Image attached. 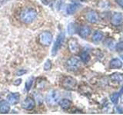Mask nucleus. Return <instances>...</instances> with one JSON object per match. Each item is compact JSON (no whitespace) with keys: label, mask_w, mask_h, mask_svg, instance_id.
Listing matches in <instances>:
<instances>
[{"label":"nucleus","mask_w":123,"mask_h":115,"mask_svg":"<svg viewBox=\"0 0 123 115\" xmlns=\"http://www.w3.org/2000/svg\"><path fill=\"white\" fill-rule=\"evenodd\" d=\"M37 15L38 14L36 9L31 7H26L22 9V10L20 12L18 18L23 24L29 25L36 20Z\"/></svg>","instance_id":"f257e3e1"},{"label":"nucleus","mask_w":123,"mask_h":115,"mask_svg":"<svg viewBox=\"0 0 123 115\" xmlns=\"http://www.w3.org/2000/svg\"><path fill=\"white\" fill-rule=\"evenodd\" d=\"M80 67L81 61L76 57H72L66 61V68L68 71H76L79 70Z\"/></svg>","instance_id":"f03ea898"},{"label":"nucleus","mask_w":123,"mask_h":115,"mask_svg":"<svg viewBox=\"0 0 123 115\" xmlns=\"http://www.w3.org/2000/svg\"><path fill=\"white\" fill-rule=\"evenodd\" d=\"M60 94L56 90H52L49 92V94L46 97V102L50 106H54L59 101Z\"/></svg>","instance_id":"7ed1b4c3"},{"label":"nucleus","mask_w":123,"mask_h":115,"mask_svg":"<svg viewBox=\"0 0 123 115\" xmlns=\"http://www.w3.org/2000/svg\"><path fill=\"white\" fill-rule=\"evenodd\" d=\"M52 38H53V36H52V33L50 32L45 31V32H42L39 34V37H38V41H39V43L42 45L49 46V45H51L52 41Z\"/></svg>","instance_id":"20e7f679"},{"label":"nucleus","mask_w":123,"mask_h":115,"mask_svg":"<svg viewBox=\"0 0 123 115\" xmlns=\"http://www.w3.org/2000/svg\"><path fill=\"white\" fill-rule=\"evenodd\" d=\"M62 87L65 90H68V91L74 90L75 87L77 85V81L74 78L68 76V77H65L62 80Z\"/></svg>","instance_id":"39448f33"},{"label":"nucleus","mask_w":123,"mask_h":115,"mask_svg":"<svg viewBox=\"0 0 123 115\" xmlns=\"http://www.w3.org/2000/svg\"><path fill=\"white\" fill-rule=\"evenodd\" d=\"M64 39H65V34H64V32H61L59 35H58L55 43L53 45L52 51V55L53 56H55L56 55L58 51H59L60 48L62 47V43L64 41Z\"/></svg>","instance_id":"423d86ee"},{"label":"nucleus","mask_w":123,"mask_h":115,"mask_svg":"<svg viewBox=\"0 0 123 115\" xmlns=\"http://www.w3.org/2000/svg\"><path fill=\"white\" fill-rule=\"evenodd\" d=\"M68 48L72 54H77L79 52V45L75 38H70L68 41Z\"/></svg>","instance_id":"0eeeda50"},{"label":"nucleus","mask_w":123,"mask_h":115,"mask_svg":"<svg viewBox=\"0 0 123 115\" xmlns=\"http://www.w3.org/2000/svg\"><path fill=\"white\" fill-rule=\"evenodd\" d=\"M85 18H86L87 22H88L89 23H92V24H95V23H96L98 21V13L94 10H91V11L87 12L86 13V15H85Z\"/></svg>","instance_id":"6e6552de"},{"label":"nucleus","mask_w":123,"mask_h":115,"mask_svg":"<svg viewBox=\"0 0 123 115\" xmlns=\"http://www.w3.org/2000/svg\"><path fill=\"white\" fill-rule=\"evenodd\" d=\"M35 105H36V102H35L34 99L30 97H27L22 103V108H24L26 110H32L35 107Z\"/></svg>","instance_id":"1a4fd4ad"},{"label":"nucleus","mask_w":123,"mask_h":115,"mask_svg":"<svg viewBox=\"0 0 123 115\" xmlns=\"http://www.w3.org/2000/svg\"><path fill=\"white\" fill-rule=\"evenodd\" d=\"M123 22V15L120 12L115 13L111 18V24L113 26L120 25Z\"/></svg>","instance_id":"9d476101"},{"label":"nucleus","mask_w":123,"mask_h":115,"mask_svg":"<svg viewBox=\"0 0 123 115\" xmlns=\"http://www.w3.org/2000/svg\"><path fill=\"white\" fill-rule=\"evenodd\" d=\"M19 99H20V95L18 93H12L7 96V101L12 105L16 104L19 101Z\"/></svg>","instance_id":"9b49d317"},{"label":"nucleus","mask_w":123,"mask_h":115,"mask_svg":"<svg viewBox=\"0 0 123 115\" xmlns=\"http://www.w3.org/2000/svg\"><path fill=\"white\" fill-rule=\"evenodd\" d=\"M79 34L82 38H86L91 34V29L88 25H83L79 29Z\"/></svg>","instance_id":"f8f14e48"},{"label":"nucleus","mask_w":123,"mask_h":115,"mask_svg":"<svg viewBox=\"0 0 123 115\" xmlns=\"http://www.w3.org/2000/svg\"><path fill=\"white\" fill-rule=\"evenodd\" d=\"M10 110V104L7 101L2 100L0 101V112L2 114H7Z\"/></svg>","instance_id":"ddd939ff"},{"label":"nucleus","mask_w":123,"mask_h":115,"mask_svg":"<svg viewBox=\"0 0 123 115\" xmlns=\"http://www.w3.org/2000/svg\"><path fill=\"white\" fill-rule=\"evenodd\" d=\"M109 66L111 68L118 69L122 67V61L118 58H113L112 60H111Z\"/></svg>","instance_id":"4468645a"},{"label":"nucleus","mask_w":123,"mask_h":115,"mask_svg":"<svg viewBox=\"0 0 123 115\" xmlns=\"http://www.w3.org/2000/svg\"><path fill=\"white\" fill-rule=\"evenodd\" d=\"M103 38V33L101 31H95L94 32L93 35H92V41H93L95 43H98L100 42Z\"/></svg>","instance_id":"2eb2a0df"},{"label":"nucleus","mask_w":123,"mask_h":115,"mask_svg":"<svg viewBox=\"0 0 123 115\" xmlns=\"http://www.w3.org/2000/svg\"><path fill=\"white\" fill-rule=\"evenodd\" d=\"M79 5L76 3H72V4H70V5H68L67 6V9H66V12L68 15H72L74 14L75 12L79 9Z\"/></svg>","instance_id":"dca6fc26"},{"label":"nucleus","mask_w":123,"mask_h":115,"mask_svg":"<svg viewBox=\"0 0 123 115\" xmlns=\"http://www.w3.org/2000/svg\"><path fill=\"white\" fill-rule=\"evenodd\" d=\"M59 105L63 110H68V109H69L71 107L72 102L69 101L68 99H62V100H61V101H60Z\"/></svg>","instance_id":"f3484780"},{"label":"nucleus","mask_w":123,"mask_h":115,"mask_svg":"<svg viewBox=\"0 0 123 115\" xmlns=\"http://www.w3.org/2000/svg\"><path fill=\"white\" fill-rule=\"evenodd\" d=\"M110 78L113 81L118 83H121L122 81H123V75L122 74H119V73H114L110 76Z\"/></svg>","instance_id":"a211bd4d"},{"label":"nucleus","mask_w":123,"mask_h":115,"mask_svg":"<svg viewBox=\"0 0 123 115\" xmlns=\"http://www.w3.org/2000/svg\"><path fill=\"white\" fill-rule=\"evenodd\" d=\"M123 91V88H122V90L119 91V92H117V93H114L113 94H111L110 96V98H111V101H112V103L114 104H116L118 102V100L119 98L121 95V93Z\"/></svg>","instance_id":"6ab92c4d"},{"label":"nucleus","mask_w":123,"mask_h":115,"mask_svg":"<svg viewBox=\"0 0 123 115\" xmlns=\"http://www.w3.org/2000/svg\"><path fill=\"white\" fill-rule=\"evenodd\" d=\"M34 78L33 77H30V78H29L28 79L26 80V81H25V90L27 91H29L30 89H31V87H32V84L34 82Z\"/></svg>","instance_id":"aec40b11"},{"label":"nucleus","mask_w":123,"mask_h":115,"mask_svg":"<svg viewBox=\"0 0 123 115\" xmlns=\"http://www.w3.org/2000/svg\"><path fill=\"white\" fill-rule=\"evenodd\" d=\"M80 58H81V60H82L85 63H87L88 61L90 60V56L87 52H83L81 53Z\"/></svg>","instance_id":"412c9836"},{"label":"nucleus","mask_w":123,"mask_h":115,"mask_svg":"<svg viewBox=\"0 0 123 115\" xmlns=\"http://www.w3.org/2000/svg\"><path fill=\"white\" fill-rule=\"evenodd\" d=\"M68 32L70 34H72L75 32V25L74 23H70L68 26Z\"/></svg>","instance_id":"4be33fe9"},{"label":"nucleus","mask_w":123,"mask_h":115,"mask_svg":"<svg viewBox=\"0 0 123 115\" xmlns=\"http://www.w3.org/2000/svg\"><path fill=\"white\" fill-rule=\"evenodd\" d=\"M51 68H52V62H51V61L48 59L45 61V63L44 64V69H45V71H49L51 69Z\"/></svg>","instance_id":"5701e85b"},{"label":"nucleus","mask_w":123,"mask_h":115,"mask_svg":"<svg viewBox=\"0 0 123 115\" xmlns=\"http://www.w3.org/2000/svg\"><path fill=\"white\" fill-rule=\"evenodd\" d=\"M115 49H116V51L118 52H123V41L118 42L116 45V46H115Z\"/></svg>","instance_id":"b1692460"},{"label":"nucleus","mask_w":123,"mask_h":115,"mask_svg":"<svg viewBox=\"0 0 123 115\" xmlns=\"http://www.w3.org/2000/svg\"><path fill=\"white\" fill-rule=\"evenodd\" d=\"M26 73V71H25V70H18L17 72H16V75H18V76H21V75H24V74H25Z\"/></svg>","instance_id":"393cba45"},{"label":"nucleus","mask_w":123,"mask_h":115,"mask_svg":"<svg viewBox=\"0 0 123 115\" xmlns=\"http://www.w3.org/2000/svg\"><path fill=\"white\" fill-rule=\"evenodd\" d=\"M118 6H120L123 9V0H115Z\"/></svg>","instance_id":"a878e982"},{"label":"nucleus","mask_w":123,"mask_h":115,"mask_svg":"<svg viewBox=\"0 0 123 115\" xmlns=\"http://www.w3.org/2000/svg\"><path fill=\"white\" fill-rule=\"evenodd\" d=\"M41 2L44 4V5H49L50 0H41Z\"/></svg>","instance_id":"bb28decb"},{"label":"nucleus","mask_w":123,"mask_h":115,"mask_svg":"<svg viewBox=\"0 0 123 115\" xmlns=\"http://www.w3.org/2000/svg\"><path fill=\"white\" fill-rule=\"evenodd\" d=\"M116 110L118 111V113H120V114H122L123 113V109L121 107H118L117 108H116Z\"/></svg>","instance_id":"cd10ccee"},{"label":"nucleus","mask_w":123,"mask_h":115,"mask_svg":"<svg viewBox=\"0 0 123 115\" xmlns=\"http://www.w3.org/2000/svg\"><path fill=\"white\" fill-rule=\"evenodd\" d=\"M15 81H16V82H15L14 84H15V85H18V84L21 83V80H20V79H18V80H15Z\"/></svg>","instance_id":"c85d7f7f"},{"label":"nucleus","mask_w":123,"mask_h":115,"mask_svg":"<svg viewBox=\"0 0 123 115\" xmlns=\"http://www.w3.org/2000/svg\"><path fill=\"white\" fill-rule=\"evenodd\" d=\"M81 1H86V0H81Z\"/></svg>","instance_id":"c756f323"},{"label":"nucleus","mask_w":123,"mask_h":115,"mask_svg":"<svg viewBox=\"0 0 123 115\" xmlns=\"http://www.w3.org/2000/svg\"><path fill=\"white\" fill-rule=\"evenodd\" d=\"M122 58H123V56H122Z\"/></svg>","instance_id":"7c9ffc66"}]
</instances>
